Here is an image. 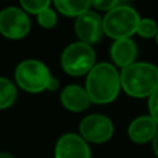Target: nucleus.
I'll return each mask as SVG.
<instances>
[{"mask_svg": "<svg viewBox=\"0 0 158 158\" xmlns=\"http://www.w3.org/2000/svg\"><path fill=\"white\" fill-rule=\"evenodd\" d=\"M92 7H94L96 10H101V11H107L108 13L110 10L115 8L119 3L117 0H101V2H90Z\"/></svg>", "mask_w": 158, "mask_h": 158, "instance_id": "6ab92c4d", "label": "nucleus"}, {"mask_svg": "<svg viewBox=\"0 0 158 158\" xmlns=\"http://www.w3.org/2000/svg\"><path fill=\"white\" fill-rule=\"evenodd\" d=\"M137 56L136 43L129 39H119L115 40V43L111 47V58L118 67L126 68L128 65L135 63V58Z\"/></svg>", "mask_w": 158, "mask_h": 158, "instance_id": "f8f14e48", "label": "nucleus"}, {"mask_svg": "<svg viewBox=\"0 0 158 158\" xmlns=\"http://www.w3.org/2000/svg\"><path fill=\"white\" fill-rule=\"evenodd\" d=\"M151 142H153V150H154V153H156V156L158 157V131H157L156 136H154V139L151 140Z\"/></svg>", "mask_w": 158, "mask_h": 158, "instance_id": "412c9836", "label": "nucleus"}, {"mask_svg": "<svg viewBox=\"0 0 158 158\" xmlns=\"http://www.w3.org/2000/svg\"><path fill=\"white\" fill-rule=\"evenodd\" d=\"M38 22L40 27L50 29L57 24V15H56V11L52 8H46L43 10L40 14H38Z\"/></svg>", "mask_w": 158, "mask_h": 158, "instance_id": "f3484780", "label": "nucleus"}, {"mask_svg": "<svg viewBox=\"0 0 158 158\" xmlns=\"http://www.w3.org/2000/svg\"><path fill=\"white\" fill-rule=\"evenodd\" d=\"M157 24L150 18H140L139 25H137V31L136 33H139L142 38L150 39V38H156L157 35Z\"/></svg>", "mask_w": 158, "mask_h": 158, "instance_id": "2eb2a0df", "label": "nucleus"}, {"mask_svg": "<svg viewBox=\"0 0 158 158\" xmlns=\"http://www.w3.org/2000/svg\"><path fill=\"white\" fill-rule=\"evenodd\" d=\"M85 89L92 103L107 104L114 101L121 89V79L117 68L108 63L94 65L87 74Z\"/></svg>", "mask_w": 158, "mask_h": 158, "instance_id": "f257e3e1", "label": "nucleus"}, {"mask_svg": "<svg viewBox=\"0 0 158 158\" xmlns=\"http://www.w3.org/2000/svg\"><path fill=\"white\" fill-rule=\"evenodd\" d=\"M52 78L49 68L38 60H25L15 69L17 83L28 93H40L47 90Z\"/></svg>", "mask_w": 158, "mask_h": 158, "instance_id": "20e7f679", "label": "nucleus"}, {"mask_svg": "<svg viewBox=\"0 0 158 158\" xmlns=\"http://www.w3.org/2000/svg\"><path fill=\"white\" fill-rule=\"evenodd\" d=\"M17 98V89L7 78H0V110L13 106Z\"/></svg>", "mask_w": 158, "mask_h": 158, "instance_id": "4468645a", "label": "nucleus"}, {"mask_svg": "<svg viewBox=\"0 0 158 158\" xmlns=\"http://www.w3.org/2000/svg\"><path fill=\"white\" fill-rule=\"evenodd\" d=\"M156 42H157V44H158V29H157V35H156Z\"/></svg>", "mask_w": 158, "mask_h": 158, "instance_id": "5701e85b", "label": "nucleus"}, {"mask_svg": "<svg viewBox=\"0 0 158 158\" xmlns=\"http://www.w3.org/2000/svg\"><path fill=\"white\" fill-rule=\"evenodd\" d=\"M75 32L82 43L92 46L100 40L104 33L103 19L96 11H86L75 21Z\"/></svg>", "mask_w": 158, "mask_h": 158, "instance_id": "6e6552de", "label": "nucleus"}, {"mask_svg": "<svg viewBox=\"0 0 158 158\" xmlns=\"http://www.w3.org/2000/svg\"><path fill=\"white\" fill-rule=\"evenodd\" d=\"M50 2L49 0H22L21 2V7L24 11L31 14H40L43 10L49 8Z\"/></svg>", "mask_w": 158, "mask_h": 158, "instance_id": "dca6fc26", "label": "nucleus"}, {"mask_svg": "<svg viewBox=\"0 0 158 158\" xmlns=\"http://www.w3.org/2000/svg\"><path fill=\"white\" fill-rule=\"evenodd\" d=\"M31 22L27 13L17 7L0 11V33L8 39H22L28 35Z\"/></svg>", "mask_w": 158, "mask_h": 158, "instance_id": "423d86ee", "label": "nucleus"}, {"mask_svg": "<svg viewBox=\"0 0 158 158\" xmlns=\"http://www.w3.org/2000/svg\"><path fill=\"white\" fill-rule=\"evenodd\" d=\"M61 103L68 111L81 112L90 106V98L86 89L78 85H69L61 92Z\"/></svg>", "mask_w": 158, "mask_h": 158, "instance_id": "9b49d317", "label": "nucleus"}, {"mask_svg": "<svg viewBox=\"0 0 158 158\" xmlns=\"http://www.w3.org/2000/svg\"><path fill=\"white\" fill-rule=\"evenodd\" d=\"M140 17L135 8L119 3L103 18L104 33L115 40L129 39L133 33H136Z\"/></svg>", "mask_w": 158, "mask_h": 158, "instance_id": "7ed1b4c3", "label": "nucleus"}, {"mask_svg": "<svg viewBox=\"0 0 158 158\" xmlns=\"http://www.w3.org/2000/svg\"><path fill=\"white\" fill-rule=\"evenodd\" d=\"M94 50L92 46L82 42L72 43L63 52L61 56V65L68 75L72 77H82L89 74L94 67Z\"/></svg>", "mask_w": 158, "mask_h": 158, "instance_id": "39448f33", "label": "nucleus"}, {"mask_svg": "<svg viewBox=\"0 0 158 158\" xmlns=\"http://www.w3.org/2000/svg\"><path fill=\"white\" fill-rule=\"evenodd\" d=\"M90 148L82 136L67 133L56 144V158H90Z\"/></svg>", "mask_w": 158, "mask_h": 158, "instance_id": "1a4fd4ad", "label": "nucleus"}, {"mask_svg": "<svg viewBox=\"0 0 158 158\" xmlns=\"http://www.w3.org/2000/svg\"><path fill=\"white\" fill-rule=\"evenodd\" d=\"M148 110H150V117L158 125V89L148 97Z\"/></svg>", "mask_w": 158, "mask_h": 158, "instance_id": "a211bd4d", "label": "nucleus"}, {"mask_svg": "<svg viewBox=\"0 0 158 158\" xmlns=\"http://www.w3.org/2000/svg\"><path fill=\"white\" fill-rule=\"evenodd\" d=\"M158 131L157 122L150 117V115H143V117L136 118L135 121H132V123L129 125L128 135L131 137L132 142L143 144V143L151 142L154 139Z\"/></svg>", "mask_w": 158, "mask_h": 158, "instance_id": "9d476101", "label": "nucleus"}, {"mask_svg": "<svg viewBox=\"0 0 158 158\" xmlns=\"http://www.w3.org/2000/svg\"><path fill=\"white\" fill-rule=\"evenodd\" d=\"M58 87V81L54 78H52V81H50L49 86H47V90H50V92H53V90H56Z\"/></svg>", "mask_w": 158, "mask_h": 158, "instance_id": "aec40b11", "label": "nucleus"}, {"mask_svg": "<svg viewBox=\"0 0 158 158\" xmlns=\"http://www.w3.org/2000/svg\"><path fill=\"white\" fill-rule=\"evenodd\" d=\"M82 139L90 143H106L114 133V125L107 117L100 114L89 115L81 122L79 126Z\"/></svg>", "mask_w": 158, "mask_h": 158, "instance_id": "0eeeda50", "label": "nucleus"}, {"mask_svg": "<svg viewBox=\"0 0 158 158\" xmlns=\"http://www.w3.org/2000/svg\"><path fill=\"white\" fill-rule=\"evenodd\" d=\"M54 6L61 14L68 17H78L82 15L83 13L89 11V8L92 7L90 2H74V0H56Z\"/></svg>", "mask_w": 158, "mask_h": 158, "instance_id": "ddd939ff", "label": "nucleus"}, {"mask_svg": "<svg viewBox=\"0 0 158 158\" xmlns=\"http://www.w3.org/2000/svg\"><path fill=\"white\" fill-rule=\"evenodd\" d=\"M121 87L132 97H150L158 89V68L150 63H133L119 74Z\"/></svg>", "mask_w": 158, "mask_h": 158, "instance_id": "f03ea898", "label": "nucleus"}, {"mask_svg": "<svg viewBox=\"0 0 158 158\" xmlns=\"http://www.w3.org/2000/svg\"><path fill=\"white\" fill-rule=\"evenodd\" d=\"M0 158H13V157L7 153H0Z\"/></svg>", "mask_w": 158, "mask_h": 158, "instance_id": "4be33fe9", "label": "nucleus"}]
</instances>
